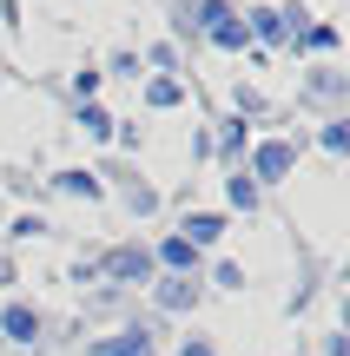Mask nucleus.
Segmentation results:
<instances>
[{
    "label": "nucleus",
    "instance_id": "aec40b11",
    "mask_svg": "<svg viewBox=\"0 0 350 356\" xmlns=\"http://www.w3.org/2000/svg\"><path fill=\"white\" fill-rule=\"evenodd\" d=\"M218 145H225V159H245V126H238V119H232V126H225V139H218Z\"/></svg>",
    "mask_w": 350,
    "mask_h": 356
},
{
    "label": "nucleus",
    "instance_id": "9b49d317",
    "mask_svg": "<svg viewBox=\"0 0 350 356\" xmlns=\"http://www.w3.org/2000/svg\"><path fill=\"white\" fill-rule=\"evenodd\" d=\"M291 47H298V53H331V47H337V26H298Z\"/></svg>",
    "mask_w": 350,
    "mask_h": 356
},
{
    "label": "nucleus",
    "instance_id": "f257e3e1",
    "mask_svg": "<svg viewBox=\"0 0 350 356\" xmlns=\"http://www.w3.org/2000/svg\"><path fill=\"white\" fill-rule=\"evenodd\" d=\"M291 165H298V139H258V145H251V185H285V178H291Z\"/></svg>",
    "mask_w": 350,
    "mask_h": 356
},
{
    "label": "nucleus",
    "instance_id": "6ab92c4d",
    "mask_svg": "<svg viewBox=\"0 0 350 356\" xmlns=\"http://www.w3.org/2000/svg\"><path fill=\"white\" fill-rule=\"evenodd\" d=\"M73 92H79V106L100 99V73H93V66H86V73H73Z\"/></svg>",
    "mask_w": 350,
    "mask_h": 356
},
{
    "label": "nucleus",
    "instance_id": "b1692460",
    "mask_svg": "<svg viewBox=\"0 0 350 356\" xmlns=\"http://www.w3.org/2000/svg\"><path fill=\"white\" fill-rule=\"evenodd\" d=\"M0 284H13V257L7 251H0Z\"/></svg>",
    "mask_w": 350,
    "mask_h": 356
},
{
    "label": "nucleus",
    "instance_id": "0eeeda50",
    "mask_svg": "<svg viewBox=\"0 0 350 356\" xmlns=\"http://www.w3.org/2000/svg\"><path fill=\"white\" fill-rule=\"evenodd\" d=\"M245 40L278 47V40H291V26H285V13H278V7H251V13H245Z\"/></svg>",
    "mask_w": 350,
    "mask_h": 356
},
{
    "label": "nucleus",
    "instance_id": "423d86ee",
    "mask_svg": "<svg viewBox=\"0 0 350 356\" xmlns=\"http://www.w3.org/2000/svg\"><path fill=\"white\" fill-rule=\"evenodd\" d=\"M179 238L192 244V251H205V244H218V238H225V218H218V211H185Z\"/></svg>",
    "mask_w": 350,
    "mask_h": 356
},
{
    "label": "nucleus",
    "instance_id": "f8f14e48",
    "mask_svg": "<svg viewBox=\"0 0 350 356\" xmlns=\"http://www.w3.org/2000/svg\"><path fill=\"white\" fill-rule=\"evenodd\" d=\"M179 99H185L179 79H145V106H152V113H166V106H179Z\"/></svg>",
    "mask_w": 350,
    "mask_h": 356
},
{
    "label": "nucleus",
    "instance_id": "9d476101",
    "mask_svg": "<svg viewBox=\"0 0 350 356\" xmlns=\"http://www.w3.org/2000/svg\"><path fill=\"white\" fill-rule=\"evenodd\" d=\"M225 198H232L238 211H258V185H251L245 165H232V178H225Z\"/></svg>",
    "mask_w": 350,
    "mask_h": 356
},
{
    "label": "nucleus",
    "instance_id": "f3484780",
    "mask_svg": "<svg viewBox=\"0 0 350 356\" xmlns=\"http://www.w3.org/2000/svg\"><path fill=\"white\" fill-rule=\"evenodd\" d=\"M317 145H324V152H337V159H344V152H350V132H344V119H331V126L317 132Z\"/></svg>",
    "mask_w": 350,
    "mask_h": 356
},
{
    "label": "nucleus",
    "instance_id": "6e6552de",
    "mask_svg": "<svg viewBox=\"0 0 350 356\" xmlns=\"http://www.w3.org/2000/svg\"><path fill=\"white\" fill-rule=\"evenodd\" d=\"M53 191L60 198H106V185H100V172H79V165H66V172H53Z\"/></svg>",
    "mask_w": 350,
    "mask_h": 356
},
{
    "label": "nucleus",
    "instance_id": "7ed1b4c3",
    "mask_svg": "<svg viewBox=\"0 0 350 356\" xmlns=\"http://www.w3.org/2000/svg\"><path fill=\"white\" fill-rule=\"evenodd\" d=\"M145 291H152V304L166 310V317H185V310H198V277H152Z\"/></svg>",
    "mask_w": 350,
    "mask_h": 356
},
{
    "label": "nucleus",
    "instance_id": "4be33fe9",
    "mask_svg": "<svg viewBox=\"0 0 350 356\" xmlns=\"http://www.w3.org/2000/svg\"><path fill=\"white\" fill-rule=\"evenodd\" d=\"M179 356H218V350H212L205 337H179Z\"/></svg>",
    "mask_w": 350,
    "mask_h": 356
},
{
    "label": "nucleus",
    "instance_id": "39448f33",
    "mask_svg": "<svg viewBox=\"0 0 350 356\" xmlns=\"http://www.w3.org/2000/svg\"><path fill=\"white\" fill-rule=\"evenodd\" d=\"M0 337H7V343H20V350H33L40 310H33V304H7V310H0Z\"/></svg>",
    "mask_w": 350,
    "mask_h": 356
},
{
    "label": "nucleus",
    "instance_id": "4468645a",
    "mask_svg": "<svg viewBox=\"0 0 350 356\" xmlns=\"http://www.w3.org/2000/svg\"><path fill=\"white\" fill-rule=\"evenodd\" d=\"M212 47H218V53H245V26H238V20L212 26Z\"/></svg>",
    "mask_w": 350,
    "mask_h": 356
},
{
    "label": "nucleus",
    "instance_id": "1a4fd4ad",
    "mask_svg": "<svg viewBox=\"0 0 350 356\" xmlns=\"http://www.w3.org/2000/svg\"><path fill=\"white\" fill-rule=\"evenodd\" d=\"M79 132H86L93 145H106V139H113V113H106L100 99H86V106H79Z\"/></svg>",
    "mask_w": 350,
    "mask_h": 356
},
{
    "label": "nucleus",
    "instance_id": "a211bd4d",
    "mask_svg": "<svg viewBox=\"0 0 350 356\" xmlns=\"http://www.w3.org/2000/svg\"><path fill=\"white\" fill-rule=\"evenodd\" d=\"M40 231H47V218H40V211H20L7 225V238H40Z\"/></svg>",
    "mask_w": 350,
    "mask_h": 356
},
{
    "label": "nucleus",
    "instance_id": "dca6fc26",
    "mask_svg": "<svg viewBox=\"0 0 350 356\" xmlns=\"http://www.w3.org/2000/svg\"><path fill=\"white\" fill-rule=\"evenodd\" d=\"M212 284H218V291H245V270H238L232 257H218V264H212Z\"/></svg>",
    "mask_w": 350,
    "mask_h": 356
},
{
    "label": "nucleus",
    "instance_id": "20e7f679",
    "mask_svg": "<svg viewBox=\"0 0 350 356\" xmlns=\"http://www.w3.org/2000/svg\"><path fill=\"white\" fill-rule=\"evenodd\" d=\"M86 356H152V330H145V323H126V330L100 337Z\"/></svg>",
    "mask_w": 350,
    "mask_h": 356
},
{
    "label": "nucleus",
    "instance_id": "2eb2a0df",
    "mask_svg": "<svg viewBox=\"0 0 350 356\" xmlns=\"http://www.w3.org/2000/svg\"><path fill=\"white\" fill-rule=\"evenodd\" d=\"M126 211H132V218H152V211H159V191H152V185H132V191H126Z\"/></svg>",
    "mask_w": 350,
    "mask_h": 356
},
{
    "label": "nucleus",
    "instance_id": "412c9836",
    "mask_svg": "<svg viewBox=\"0 0 350 356\" xmlns=\"http://www.w3.org/2000/svg\"><path fill=\"white\" fill-rule=\"evenodd\" d=\"M311 92H344V79H337V66H317V73H311Z\"/></svg>",
    "mask_w": 350,
    "mask_h": 356
},
{
    "label": "nucleus",
    "instance_id": "5701e85b",
    "mask_svg": "<svg viewBox=\"0 0 350 356\" xmlns=\"http://www.w3.org/2000/svg\"><path fill=\"white\" fill-rule=\"evenodd\" d=\"M324 356H350V343L344 337H324Z\"/></svg>",
    "mask_w": 350,
    "mask_h": 356
},
{
    "label": "nucleus",
    "instance_id": "ddd939ff",
    "mask_svg": "<svg viewBox=\"0 0 350 356\" xmlns=\"http://www.w3.org/2000/svg\"><path fill=\"white\" fill-rule=\"evenodd\" d=\"M225 20H232L225 0H192V26H198V33H212V26H225Z\"/></svg>",
    "mask_w": 350,
    "mask_h": 356
},
{
    "label": "nucleus",
    "instance_id": "f03ea898",
    "mask_svg": "<svg viewBox=\"0 0 350 356\" xmlns=\"http://www.w3.org/2000/svg\"><path fill=\"white\" fill-rule=\"evenodd\" d=\"M100 270H106L113 284H139V291L159 277V264H152V251H145V244H119V251H106Z\"/></svg>",
    "mask_w": 350,
    "mask_h": 356
}]
</instances>
